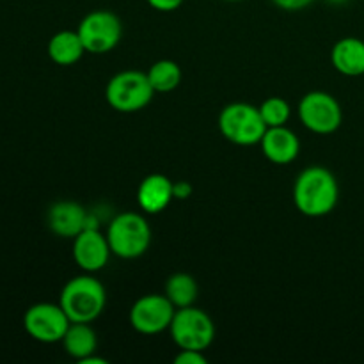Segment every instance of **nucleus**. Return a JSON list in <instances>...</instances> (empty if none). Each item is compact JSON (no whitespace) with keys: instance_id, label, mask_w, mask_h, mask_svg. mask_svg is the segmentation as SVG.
Instances as JSON below:
<instances>
[{"instance_id":"nucleus-15","label":"nucleus","mask_w":364,"mask_h":364,"mask_svg":"<svg viewBox=\"0 0 364 364\" xmlns=\"http://www.w3.org/2000/svg\"><path fill=\"white\" fill-rule=\"evenodd\" d=\"M331 63L334 70L345 77H361L364 75V41L359 38L340 39L331 50Z\"/></svg>"},{"instance_id":"nucleus-14","label":"nucleus","mask_w":364,"mask_h":364,"mask_svg":"<svg viewBox=\"0 0 364 364\" xmlns=\"http://www.w3.org/2000/svg\"><path fill=\"white\" fill-rule=\"evenodd\" d=\"M173 180L166 174H149L141 181L137 191V203L146 213H160L171 205L174 199Z\"/></svg>"},{"instance_id":"nucleus-9","label":"nucleus","mask_w":364,"mask_h":364,"mask_svg":"<svg viewBox=\"0 0 364 364\" xmlns=\"http://www.w3.org/2000/svg\"><path fill=\"white\" fill-rule=\"evenodd\" d=\"M71 320L60 308L52 302L32 304L23 315V327L32 340L39 343H59L63 341Z\"/></svg>"},{"instance_id":"nucleus-22","label":"nucleus","mask_w":364,"mask_h":364,"mask_svg":"<svg viewBox=\"0 0 364 364\" xmlns=\"http://www.w3.org/2000/svg\"><path fill=\"white\" fill-rule=\"evenodd\" d=\"M274 6H277L283 11H302L308 6H311L315 0H272Z\"/></svg>"},{"instance_id":"nucleus-25","label":"nucleus","mask_w":364,"mask_h":364,"mask_svg":"<svg viewBox=\"0 0 364 364\" xmlns=\"http://www.w3.org/2000/svg\"><path fill=\"white\" fill-rule=\"evenodd\" d=\"M80 364H107V361H105V359H102V358H96V355L92 354V355H89V358L82 359Z\"/></svg>"},{"instance_id":"nucleus-24","label":"nucleus","mask_w":364,"mask_h":364,"mask_svg":"<svg viewBox=\"0 0 364 364\" xmlns=\"http://www.w3.org/2000/svg\"><path fill=\"white\" fill-rule=\"evenodd\" d=\"M174 199H188L192 194V185L188 181H174L173 183Z\"/></svg>"},{"instance_id":"nucleus-27","label":"nucleus","mask_w":364,"mask_h":364,"mask_svg":"<svg viewBox=\"0 0 364 364\" xmlns=\"http://www.w3.org/2000/svg\"><path fill=\"white\" fill-rule=\"evenodd\" d=\"M224 2H240V0H224Z\"/></svg>"},{"instance_id":"nucleus-18","label":"nucleus","mask_w":364,"mask_h":364,"mask_svg":"<svg viewBox=\"0 0 364 364\" xmlns=\"http://www.w3.org/2000/svg\"><path fill=\"white\" fill-rule=\"evenodd\" d=\"M164 294L174 304V308H187V306H194L198 301L199 287L198 281L187 272H176L171 277H167L166 287H164Z\"/></svg>"},{"instance_id":"nucleus-19","label":"nucleus","mask_w":364,"mask_h":364,"mask_svg":"<svg viewBox=\"0 0 364 364\" xmlns=\"http://www.w3.org/2000/svg\"><path fill=\"white\" fill-rule=\"evenodd\" d=\"M146 75H148V80L151 87L155 89V92L174 91L180 85L181 77H183L180 64L171 59H162L153 63L151 68L146 71Z\"/></svg>"},{"instance_id":"nucleus-7","label":"nucleus","mask_w":364,"mask_h":364,"mask_svg":"<svg viewBox=\"0 0 364 364\" xmlns=\"http://www.w3.org/2000/svg\"><path fill=\"white\" fill-rule=\"evenodd\" d=\"M299 117L313 134L329 135L343 123V110L333 95L326 91H311L302 96L299 103Z\"/></svg>"},{"instance_id":"nucleus-4","label":"nucleus","mask_w":364,"mask_h":364,"mask_svg":"<svg viewBox=\"0 0 364 364\" xmlns=\"http://www.w3.org/2000/svg\"><path fill=\"white\" fill-rule=\"evenodd\" d=\"M217 123L223 137L237 146L259 144L267 132L259 107L245 102H235L224 107Z\"/></svg>"},{"instance_id":"nucleus-26","label":"nucleus","mask_w":364,"mask_h":364,"mask_svg":"<svg viewBox=\"0 0 364 364\" xmlns=\"http://www.w3.org/2000/svg\"><path fill=\"white\" fill-rule=\"evenodd\" d=\"M329 2L331 4H345V2H347V0H329Z\"/></svg>"},{"instance_id":"nucleus-16","label":"nucleus","mask_w":364,"mask_h":364,"mask_svg":"<svg viewBox=\"0 0 364 364\" xmlns=\"http://www.w3.org/2000/svg\"><path fill=\"white\" fill-rule=\"evenodd\" d=\"M46 52L59 66H73L82 59L85 48L77 31H60L50 38Z\"/></svg>"},{"instance_id":"nucleus-5","label":"nucleus","mask_w":364,"mask_h":364,"mask_svg":"<svg viewBox=\"0 0 364 364\" xmlns=\"http://www.w3.org/2000/svg\"><path fill=\"white\" fill-rule=\"evenodd\" d=\"M153 95L155 89L149 84L148 75L137 70L119 71L107 82L105 87L107 103L123 114L146 109L153 100Z\"/></svg>"},{"instance_id":"nucleus-20","label":"nucleus","mask_w":364,"mask_h":364,"mask_svg":"<svg viewBox=\"0 0 364 364\" xmlns=\"http://www.w3.org/2000/svg\"><path fill=\"white\" fill-rule=\"evenodd\" d=\"M259 114H262L267 128L284 127L291 116V107L287 100L279 98V96H272V98H267L259 105Z\"/></svg>"},{"instance_id":"nucleus-3","label":"nucleus","mask_w":364,"mask_h":364,"mask_svg":"<svg viewBox=\"0 0 364 364\" xmlns=\"http://www.w3.org/2000/svg\"><path fill=\"white\" fill-rule=\"evenodd\" d=\"M105 235L112 255L121 259L141 258L151 244V228L148 220L135 212H124L114 217Z\"/></svg>"},{"instance_id":"nucleus-10","label":"nucleus","mask_w":364,"mask_h":364,"mask_svg":"<svg viewBox=\"0 0 364 364\" xmlns=\"http://www.w3.org/2000/svg\"><path fill=\"white\" fill-rule=\"evenodd\" d=\"M174 313L176 308L166 297V294H148L137 299L132 306L130 323L137 333L153 336L169 331Z\"/></svg>"},{"instance_id":"nucleus-6","label":"nucleus","mask_w":364,"mask_h":364,"mask_svg":"<svg viewBox=\"0 0 364 364\" xmlns=\"http://www.w3.org/2000/svg\"><path fill=\"white\" fill-rule=\"evenodd\" d=\"M169 333L180 350L205 352L215 340V323L208 313L196 306H187L176 309Z\"/></svg>"},{"instance_id":"nucleus-23","label":"nucleus","mask_w":364,"mask_h":364,"mask_svg":"<svg viewBox=\"0 0 364 364\" xmlns=\"http://www.w3.org/2000/svg\"><path fill=\"white\" fill-rule=\"evenodd\" d=\"M146 2L160 13H171V11H176L185 0H146Z\"/></svg>"},{"instance_id":"nucleus-8","label":"nucleus","mask_w":364,"mask_h":364,"mask_svg":"<svg viewBox=\"0 0 364 364\" xmlns=\"http://www.w3.org/2000/svg\"><path fill=\"white\" fill-rule=\"evenodd\" d=\"M77 32L84 43L85 52L102 55L116 48L121 41L123 25L112 11L98 9L82 18Z\"/></svg>"},{"instance_id":"nucleus-21","label":"nucleus","mask_w":364,"mask_h":364,"mask_svg":"<svg viewBox=\"0 0 364 364\" xmlns=\"http://www.w3.org/2000/svg\"><path fill=\"white\" fill-rule=\"evenodd\" d=\"M176 364H206V358L201 350H180L174 358Z\"/></svg>"},{"instance_id":"nucleus-13","label":"nucleus","mask_w":364,"mask_h":364,"mask_svg":"<svg viewBox=\"0 0 364 364\" xmlns=\"http://www.w3.org/2000/svg\"><path fill=\"white\" fill-rule=\"evenodd\" d=\"M259 146L265 159L277 166L291 164L301 153V141L290 128H287V124L267 128Z\"/></svg>"},{"instance_id":"nucleus-1","label":"nucleus","mask_w":364,"mask_h":364,"mask_svg":"<svg viewBox=\"0 0 364 364\" xmlns=\"http://www.w3.org/2000/svg\"><path fill=\"white\" fill-rule=\"evenodd\" d=\"M340 199L336 176L322 166H311L295 178L294 203L306 217L329 215Z\"/></svg>"},{"instance_id":"nucleus-2","label":"nucleus","mask_w":364,"mask_h":364,"mask_svg":"<svg viewBox=\"0 0 364 364\" xmlns=\"http://www.w3.org/2000/svg\"><path fill=\"white\" fill-rule=\"evenodd\" d=\"M59 304L71 322L91 323L105 309L107 291L96 277L85 272L64 284Z\"/></svg>"},{"instance_id":"nucleus-17","label":"nucleus","mask_w":364,"mask_h":364,"mask_svg":"<svg viewBox=\"0 0 364 364\" xmlns=\"http://www.w3.org/2000/svg\"><path fill=\"white\" fill-rule=\"evenodd\" d=\"M60 343L64 345V350L70 358L80 363L82 359L95 354L96 348H98V338H96L95 329L89 323L71 322Z\"/></svg>"},{"instance_id":"nucleus-11","label":"nucleus","mask_w":364,"mask_h":364,"mask_svg":"<svg viewBox=\"0 0 364 364\" xmlns=\"http://www.w3.org/2000/svg\"><path fill=\"white\" fill-rule=\"evenodd\" d=\"M110 245L107 235H102L95 226H89L73 238V259L84 272L92 274L105 269L109 263Z\"/></svg>"},{"instance_id":"nucleus-12","label":"nucleus","mask_w":364,"mask_h":364,"mask_svg":"<svg viewBox=\"0 0 364 364\" xmlns=\"http://www.w3.org/2000/svg\"><path fill=\"white\" fill-rule=\"evenodd\" d=\"M50 231L60 238H75L85 228L92 226L87 210L75 201L53 203L46 215Z\"/></svg>"}]
</instances>
